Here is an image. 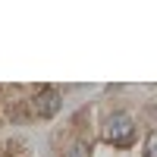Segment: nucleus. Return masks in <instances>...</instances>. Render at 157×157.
I'll use <instances>...</instances> for the list:
<instances>
[{
	"label": "nucleus",
	"instance_id": "nucleus-2",
	"mask_svg": "<svg viewBox=\"0 0 157 157\" xmlns=\"http://www.w3.org/2000/svg\"><path fill=\"white\" fill-rule=\"evenodd\" d=\"M60 107H63L60 91H54V88H41L38 91V98H35V113L38 116H54Z\"/></svg>",
	"mask_w": 157,
	"mask_h": 157
},
{
	"label": "nucleus",
	"instance_id": "nucleus-1",
	"mask_svg": "<svg viewBox=\"0 0 157 157\" xmlns=\"http://www.w3.org/2000/svg\"><path fill=\"white\" fill-rule=\"evenodd\" d=\"M104 138H107L110 145H116V148H129V145H132V138H135V123H132V116L123 113V110L113 113L110 120H107Z\"/></svg>",
	"mask_w": 157,
	"mask_h": 157
},
{
	"label": "nucleus",
	"instance_id": "nucleus-3",
	"mask_svg": "<svg viewBox=\"0 0 157 157\" xmlns=\"http://www.w3.org/2000/svg\"><path fill=\"white\" fill-rule=\"evenodd\" d=\"M63 157H91V145H88V141H72Z\"/></svg>",
	"mask_w": 157,
	"mask_h": 157
},
{
	"label": "nucleus",
	"instance_id": "nucleus-4",
	"mask_svg": "<svg viewBox=\"0 0 157 157\" xmlns=\"http://www.w3.org/2000/svg\"><path fill=\"white\" fill-rule=\"evenodd\" d=\"M145 157H157V129L148 132V138H145Z\"/></svg>",
	"mask_w": 157,
	"mask_h": 157
}]
</instances>
